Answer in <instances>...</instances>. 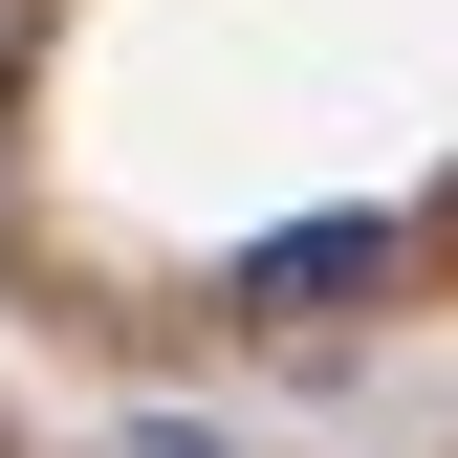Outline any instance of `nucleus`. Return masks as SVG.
Returning <instances> with one entry per match:
<instances>
[{
	"instance_id": "1",
	"label": "nucleus",
	"mask_w": 458,
	"mask_h": 458,
	"mask_svg": "<svg viewBox=\"0 0 458 458\" xmlns=\"http://www.w3.org/2000/svg\"><path fill=\"white\" fill-rule=\"evenodd\" d=\"M393 262H415L393 218H306V241H241V327H327V306H371Z\"/></svg>"
},
{
	"instance_id": "2",
	"label": "nucleus",
	"mask_w": 458,
	"mask_h": 458,
	"mask_svg": "<svg viewBox=\"0 0 458 458\" xmlns=\"http://www.w3.org/2000/svg\"><path fill=\"white\" fill-rule=\"evenodd\" d=\"M131 458H218V437H175V415H153V437H131Z\"/></svg>"
}]
</instances>
